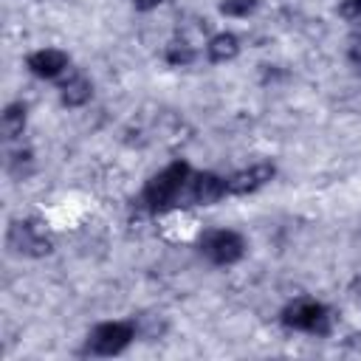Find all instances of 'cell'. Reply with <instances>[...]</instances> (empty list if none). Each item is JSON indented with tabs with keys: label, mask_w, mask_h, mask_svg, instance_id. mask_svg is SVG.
<instances>
[{
	"label": "cell",
	"mask_w": 361,
	"mask_h": 361,
	"mask_svg": "<svg viewBox=\"0 0 361 361\" xmlns=\"http://www.w3.org/2000/svg\"><path fill=\"white\" fill-rule=\"evenodd\" d=\"M192 169L178 161V164H169L166 169H161L158 175H152L144 186V203L155 212H164V209H178L180 206V195H183V186L189 180Z\"/></svg>",
	"instance_id": "cell-1"
},
{
	"label": "cell",
	"mask_w": 361,
	"mask_h": 361,
	"mask_svg": "<svg viewBox=\"0 0 361 361\" xmlns=\"http://www.w3.org/2000/svg\"><path fill=\"white\" fill-rule=\"evenodd\" d=\"M282 322L293 330H307V333H319V336H324L330 330L327 307L313 302V299H299V302L288 305L285 313H282Z\"/></svg>",
	"instance_id": "cell-2"
},
{
	"label": "cell",
	"mask_w": 361,
	"mask_h": 361,
	"mask_svg": "<svg viewBox=\"0 0 361 361\" xmlns=\"http://www.w3.org/2000/svg\"><path fill=\"white\" fill-rule=\"evenodd\" d=\"M200 251H203L212 262H217V265H231V262H237V259L243 257L245 243H243V237H240L237 231L214 228V231L203 234V240H200Z\"/></svg>",
	"instance_id": "cell-3"
},
{
	"label": "cell",
	"mask_w": 361,
	"mask_h": 361,
	"mask_svg": "<svg viewBox=\"0 0 361 361\" xmlns=\"http://www.w3.org/2000/svg\"><path fill=\"white\" fill-rule=\"evenodd\" d=\"M133 324L127 322H104L87 336V353L93 355H116L133 341Z\"/></svg>",
	"instance_id": "cell-4"
},
{
	"label": "cell",
	"mask_w": 361,
	"mask_h": 361,
	"mask_svg": "<svg viewBox=\"0 0 361 361\" xmlns=\"http://www.w3.org/2000/svg\"><path fill=\"white\" fill-rule=\"evenodd\" d=\"M220 197H226V180L223 178H217L212 172H192L186 186H183L180 206H209V203H217Z\"/></svg>",
	"instance_id": "cell-5"
},
{
	"label": "cell",
	"mask_w": 361,
	"mask_h": 361,
	"mask_svg": "<svg viewBox=\"0 0 361 361\" xmlns=\"http://www.w3.org/2000/svg\"><path fill=\"white\" fill-rule=\"evenodd\" d=\"M8 245L17 254H28V257H42L51 251V237L37 226V223H14L8 231Z\"/></svg>",
	"instance_id": "cell-6"
},
{
	"label": "cell",
	"mask_w": 361,
	"mask_h": 361,
	"mask_svg": "<svg viewBox=\"0 0 361 361\" xmlns=\"http://www.w3.org/2000/svg\"><path fill=\"white\" fill-rule=\"evenodd\" d=\"M274 178V164H254L226 180V195H251Z\"/></svg>",
	"instance_id": "cell-7"
},
{
	"label": "cell",
	"mask_w": 361,
	"mask_h": 361,
	"mask_svg": "<svg viewBox=\"0 0 361 361\" xmlns=\"http://www.w3.org/2000/svg\"><path fill=\"white\" fill-rule=\"evenodd\" d=\"M28 68H31L34 76L54 79V76H59L68 68V54H62L56 48H42V51H37V54L28 56Z\"/></svg>",
	"instance_id": "cell-8"
},
{
	"label": "cell",
	"mask_w": 361,
	"mask_h": 361,
	"mask_svg": "<svg viewBox=\"0 0 361 361\" xmlns=\"http://www.w3.org/2000/svg\"><path fill=\"white\" fill-rule=\"evenodd\" d=\"M90 93H93L90 79L82 76V73H73V76H68V79L62 82V102H65L68 107H79V104H85V102L90 99Z\"/></svg>",
	"instance_id": "cell-9"
},
{
	"label": "cell",
	"mask_w": 361,
	"mask_h": 361,
	"mask_svg": "<svg viewBox=\"0 0 361 361\" xmlns=\"http://www.w3.org/2000/svg\"><path fill=\"white\" fill-rule=\"evenodd\" d=\"M237 48H240V45H237V37H234V34H217V37H212L209 45H206L212 62H226V59H231V56L237 54Z\"/></svg>",
	"instance_id": "cell-10"
},
{
	"label": "cell",
	"mask_w": 361,
	"mask_h": 361,
	"mask_svg": "<svg viewBox=\"0 0 361 361\" xmlns=\"http://www.w3.org/2000/svg\"><path fill=\"white\" fill-rule=\"evenodd\" d=\"M23 127H25V107L23 104L6 107V113H3V133H6V138H17L23 133Z\"/></svg>",
	"instance_id": "cell-11"
},
{
	"label": "cell",
	"mask_w": 361,
	"mask_h": 361,
	"mask_svg": "<svg viewBox=\"0 0 361 361\" xmlns=\"http://www.w3.org/2000/svg\"><path fill=\"white\" fill-rule=\"evenodd\" d=\"M192 56H195V54H192V48H189L186 42H178V39H175V42L166 45V62H169V65H189Z\"/></svg>",
	"instance_id": "cell-12"
},
{
	"label": "cell",
	"mask_w": 361,
	"mask_h": 361,
	"mask_svg": "<svg viewBox=\"0 0 361 361\" xmlns=\"http://www.w3.org/2000/svg\"><path fill=\"white\" fill-rule=\"evenodd\" d=\"M257 0H220V11L228 17H245L248 11H254Z\"/></svg>",
	"instance_id": "cell-13"
},
{
	"label": "cell",
	"mask_w": 361,
	"mask_h": 361,
	"mask_svg": "<svg viewBox=\"0 0 361 361\" xmlns=\"http://www.w3.org/2000/svg\"><path fill=\"white\" fill-rule=\"evenodd\" d=\"M338 11H341V17H347V20H361V0H344Z\"/></svg>",
	"instance_id": "cell-14"
},
{
	"label": "cell",
	"mask_w": 361,
	"mask_h": 361,
	"mask_svg": "<svg viewBox=\"0 0 361 361\" xmlns=\"http://www.w3.org/2000/svg\"><path fill=\"white\" fill-rule=\"evenodd\" d=\"M350 59H353V65L361 68V37H353V42H350Z\"/></svg>",
	"instance_id": "cell-15"
},
{
	"label": "cell",
	"mask_w": 361,
	"mask_h": 361,
	"mask_svg": "<svg viewBox=\"0 0 361 361\" xmlns=\"http://www.w3.org/2000/svg\"><path fill=\"white\" fill-rule=\"evenodd\" d=\"M133 3H135V8H141V11H149V8L161 6L164 0H133Z\"/></svg>",
	"instance_id": "cell-16"
}]
</instances>
